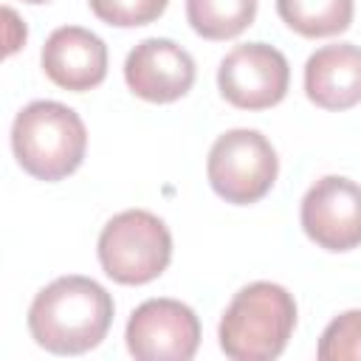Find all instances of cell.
<instances>
[{"label": "cell", "instance_id": "cell-1", "mask_svg": "<svg viewBox=\"0 0 361 361\" xmlns=\"http://www.w3.org/2000/svg\"><path fill=\"white\" fill-rule=\"evenodd\" d=\"M113 296L90 276H59L28 307L31 338L56 355H79L102 344L113 324Z\"/></svg>", "mask_w": 361, "mask_h": 361}, {"label": "cell", "instance_id": "cell-2", "mask_svg": "<svg viewBox=\"0 0 361 361\" xmlns=\"http://www.w3.org/2000/svg\"><path fill=\"white\" fill-rule=\"evenodd\" d=\"M296 327V302L276 282H251L223 310L217 338L234 361H271L282 355Z\"/></svg>", "mask_w": 361, "mask_h": 361}, {"label": "cell", "instance_id": "cell-3", "mask_svg": "<svg viewBox=\"0 0 361 361\" xmlns=\"http://www.w3.org/2000/svg\"><path fill=\"white\" fill-rule=\"evenodd\" d=\"M17 164L37 180H62L79 169L87 149V130L76 110L39 99L25 104L11 124Z\"/></svg>", "mask_w": 361, "mask_h": 361}, {"label": "cell", "instance_id": "cell-4", "mask_svg": "<svg viewBox=\"0 0 361 361\" xmlns=\"http://www.w3.org/2000/svg\"><path fill=\"white\" fill-rule=\"evenodd\" d=\"M96 251L102 271L113 282L144 285L166 271L172 259V234L158 214L127 209L104 223Z\"/></svg>", "mask_w": 361, "mask_h": 361}, {"label": "cell", "instance_id": "cell-5", "mask_svg": "<svg viewBox=\"0 0 361 361\" xmlns=\"http://www.w3.org/2000/svg\"><path fill=\"white\" fill-rule=\"evenodd\" d=\"M279 172V158L271 141L259 130L237 127L223 133L206 161V175L214 189L226 203L234 206H248L262 200Z\"/></svg>", "mask_w": 361, "mask_h": 361}, {"label": "cell", "instance_id": "cell-6", "mask_svg": "<svg viewBox=\"0 0 361 361\" xmlns=\"http://www.w3.org/2000/svg\"><path fill=\"white\" fill-rule=\"evenodd\" d=\"M290 68L282 51L268 42L234 45L217 68L220 96L240 110H265L285 99Z\"/></svg>", "mask_w": 361, "mask_h": 361}, {"label": "cell", "instance_id": "cell-7", "mask_svg": "<svg viewBox=\"0 0 361 361\" xmlns=\"http://www.w3.org/2000/svg\"><path fill=\"white\" fill-rule=\"evenodd\" d=\"M124 338L138 361H189L200 344V322L178 299H147L130 313Z\"/></svg>", "mask_w": 361, "mask_h": 361}, {"label": "cell", "instance_id": "cell-8", "mask_svg": "<svg viewBox=\"0 0 361 361\" xmlns=\"http://www.w3.org/2000/svg\"><path fill=\"white\" fill-rule=\"evenodd\" d=\"M305 234L324 251H350L361 245V186L341 175L319 178L302 197L299 212Z\"/></svg>", "mask_w": 361, "mask_h": 361}, {"label": "cell", "instance_id": "cell-9", "mask_svg": "<svg viewBox=\"0 0 361 361\" xmlns=\"http://www.w3.org/2000/svg\"><path fill=\"white\" fill-rule=\"evenodd\" d=\"M127 87L152 104H169L195 85V59L186 48L166 37L141 39L124 59Z\"/></svg>", "mask_w": 361, "mask_h": 361}, {"label": "cell", "instance_id": "cell-10", "mask_svg": "<svg viewBox=\"0 0 361 361\" xmlns=\"http://www.w3.org/2000/svg\"><path fill=\"white\" fill-rule=\"evenodd\" d=\"M39 59L45 76L73 93L93 90L107 76V45L99 34L82 25H62L51 31Z\"/></svg>", "mask_w": 361, "mask_h": 361}, {"label": "cell", "instance_id": "cell-11", "mask_svg": "<svg viewBox=\"0 0 361 361\" xmlns=\"http://www.w3.org/2000/svg\"><path fill=\"white\" fill-rule=\"evenodd\" d=\"M305 93L322 110H350L361 102V45L336 42L305 62Z\"/></svg>", "mask_w": 361, "mask_h": 361}, {"label": "cell", "instance_id": "cell-12", "mask_svg": "<svg viewBox=\"0 0 361 361\" xmlns=\"http://www.w3.org/2000/svg\"><path fill=\"white\" fill-rule=\"evenodd\" d=\"M276 14L302 37H333L350 28L353 0H276Z\"/></svg>", "mask_w": 361, "mask_h": 361}, {"label": "cell", "instance_id": "cell-13", "mask_svg": "<svg viewBox=\"0 0 361 361\" xmlns=\"http://www.w3.org/2000/svg\"><path fill=\"white\" fill-rule=\"evenodd\" d=\"M257 17V0H186V20L203 39H231Z\"/></svg>", "mask_w": 361, "mask_h": 361}, {"label": "cell", "instance_id": "cell-14", "mask_svg": "<svg viewBox=\"0 0 361 361\" xmlns=\"http://www.w3.org/2000/svg\"><path fill=\"white\" fill-rule=\"evenodd\" d=\"M319 361H350L361 358V310L338 313L322 333L316 347Z\"/></svg>", "mask_w": 361, "mask_h": 361}, {"label": "cell", "instance_id": "cell-15", "mask_svg": "<svg viewBox=\"0 0 361 361\" xmlns=\"http://www.w3.org/2000/svg\"><path fill=\"white\" fill-rule=\"evenodd\" d=\"M87 3L102 23L116 28H135L155 23L166 11L169 0H87Z\"/></svg>", "mask_w": 361, "mask_h": 361}, {"label": "cell", "instance_id": "cell-16", "mask_svg": "<svg viewBox=\"0 0 361 361\" xmlns=\"http://www.w3.org/2000/svg\"><path fill=\"white\" fill-rule=\"evenodd\" d=\"M23 3H34V6H39V3H51V0H23Z\"/></svg>", "mask_w": 361, "mask_h": 361}]
</instances>
